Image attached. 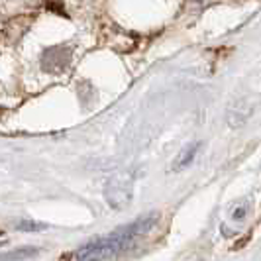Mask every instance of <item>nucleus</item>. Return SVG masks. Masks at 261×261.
Wrapping results in <instances>:
<instances>
[{"label":"nucleus","mask_w":261,"mask_h":261,"mask_svg":"<svg viewBox=\"0 0 261 261\" xmlns=\"http://www.w3.org/2000/svg\"><path fill=\"white\" fill-rule=\"evenodd\" d=\"M232 218H234V220H244V218H246V208H244V206L236 208L234 212H232Z\"/></svg>","instance_id":"423d86ee"},{"label":"nucleus","mask_w":261,"mask_h":261,"mask_svg":"<svg viewBox=\"0 0 261 261\" xmlns=\"http://www.w3.org/2000/svg\"><path fill=\"white\" fill-rule=\"evenodd\" d=\"M198 147H200V144H195V145H189L185 151H181V153H179V157L173 161V169L179 171V169L189 167V165L193 163V159L196 157V153H198Z\"/></svg>","instance_id":"20e7f679"},{"label":"nucleus","mask_w":261,"mask_h":261,"mask_svg":"<svg viewBox=\"0 0 261 261\" xmlns=\"http://www.w3.org/2000/svg\"><path fill=\"white\" fill-rule=\"evenodd\" d=\"M16 230H24V232H39V230H45L47 226L41 222H34V220H18L14 222Z\"/></svg>","instance_id":"39448f33"},{"label":"nucleus","mask_w":261,"mask_h":261,"mask_svg":"<svg viewBox=\"0 0 261 261\" xmlns=\"http://www.w3.org/2000/svg\"><path fill=\"white\" fill-rule=\"evenodd\" d=\"M157 218H159L157 212L142 216V218L134 220L132 224H126V226L118 228L116 232H112V234L96 238V240L89 242L87 246H81L73 253H69L65 261H106L110 259V257H116L122 251L132 248V244L138 238L147 234L155 226Z\"/></svg>","instance_id":"f257e3e1"},{"label":"nucleus","mask_w":261,"mask_h":261,"mask_svg":"<svg viewBox=\"0 0 261 261\" xmlns=\"http://www.w3.org/2000/svg\"><path fill=\"white\" fill-rule=\"evenodd\" d=\"M0 246H4V242H0Z\"/></svg>","instance_id":"0eeeda50"},{"label":"nucleus","mask_w":261,"mask_h":261,"mask_svg":"<svg viewBox=\"0 0 261 261\" xmlns=\"http://www.w3.org/2000/svg\"><path fill=\"white\" fill-rule=\"evenodd\" d=\"M39 253L38 248H18L6 253H0V261H26L30 257H36Z\"/></svg>","instance_id":"7ed1b4c3"},{"label":"nucleus","mask_w":261,"mask_h":261,"mask_svg":"<svg viewBox=\"0 0 261 261\" xmlns=\"http://www.w3.org/2000/svg\"><path fill=\"white\" fill-rule=\"evenodd\" d=\"M106 200L114 208H124L132 198V177L128 173H122L112 177L106 185Z\"/></svg>","instance_id":"f03ea898"}]
</instances>
